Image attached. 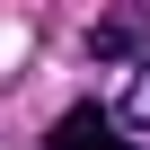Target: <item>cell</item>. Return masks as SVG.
I'll return each instance as SVG.
<instances>
[{
    "label": "cell",
    "instance_id": "cell-1",
    "mask_svg": "<svg viewBox=\"0 0 150 150\" xmlns=\"http://www.w3.org/2000/svg\"><path fill=\"white\" fill-rule=\"evenodd\" d=\"M44 150H132V132H124V115H115V106H97V97H80L71 115H53V132H44Z\"/></svg>",
    "mask_w": 150,
    "mask_h": 150
},
{
    "label": "cell",
    "instance_id": "cell-3",
    "mask_svg": "<svg viewBox=\"0 0 150 150\" xmlns=\"http://www.w3.org/2000/svg\"><path fill=\"white\" fill-rule=\"evenodd\" d=\"M88 53H97V62H115V53H132V35H124V27H115V18H106V27H97V35H88Z\"/></svg>",
    "mask_w": 150,
    "mask_h": 150
},
{
    "label": "cell",
    "instance_id": "cell-2",
    "mask_svg": "<svg viewBox=\"0 0 150 150\" xmlns=\"http://www.w3.org/2000/svg\"><path fill=\"white\" fill-rule=\"evenodd\" d=\"M115 115H124V132H150V62L124 80V106H115Z\"/></svg>",
    "mask_w": 150,
    "mask_h": 150
}]
</instances>
